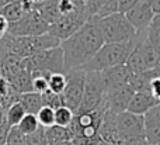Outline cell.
<instances>
[{
  "instance_id": "cell-1",
  "label": "cell",
  "mask_w": 160,
  "mask_h": 145,
  "mask_svg": "<svg viewBox=\"0 0 160 145\" xmlns=\"http://www.w3.org/2000/svg\"><path fill=\"white\" fill-rule=\"evenodd\" d=\"M102 45L104 39L98 27V17L94 16L73 35L61 41V48L63 51L65 72L83 68L87 62L91 61V58Z\"/></svg>"
},
{
  "instance_id": "cell-2",
  "label": "cell",
  "mask_w": 160,
  "mask_h": 145,
  "mask_svg": "<svg viewBox=\"0 0 160 145\" xmlns=\"http://www.w3.org/2000/svg\"><path fill=\"white\" fill-rule=\"evenodd\" d=\"M0 41H2L3 47L6 48V51H10L21 58H30L41 51L61 45V39L48 33L37 37H16L7 34Z\"/></svg>"
},
{
  "instance_id": "cell-3",
  "label": "cell",
  "mask_w": 160,
  "mask_h": 145,
  "mask_svg": "<svg viewBox=\"0 0 160 145\" xmlns=\"http://www.w3.org/2000/svg\"><path fill=\"white\" fill-rule=\"evenodd\" d=\"M133 45H135L133 39L129 42H122V44H104L91 58V61L80 69L86 72H101L108 68L124 65L132 52Z\"/></svg>"
},
{
  "instance_id": "cell-4",
  "label": "cell",
  "mask_w": 160,
  "mask_h": 145,
  "mask_svg": "<svg viewBox=\"0 0 160 145\" xmlns=\"http://www.w3.org/2000/svg\"><path fill=\"white\" fill-rule=\"evenodd\" d=\"M133 44L135 45H133L132 52L125 62L131 73L145 72V70L153 69L160 64V55L149 42L146 31L136 33Z\"/></svg>"
},
{
  "instance_id": "cell-5",
  "label": "cell",
  "mask_w": 160,
  "mask_h": 145,
  "mask_svg": "<svg viewBox=\"0 0 160 145\" xmlns=\"http://www.w3.org/2000/svg\"><path fill=\"white\" fill-rule=\"evenodd\" d=\"M98 27L104 44H122L129 42L135 38L136 30L127 16L122 13H115L111 16L98 18Z\"/></svg>"
},
{
  "instance_id": "cell-6",
  "label": "cell",
  "mask_w": 160,
  "mask_h": 145,
  "mask_svg": "<svg viewBox=\"0 0 160 145\" xmlns=\"http://www.w3.org/2000/svg\"><path fill=\"white\" fill-rule=\"evenodd\" d=\"M25 59H27V69L31 73H44V75L65 73L63 51L61 45L41 51Z\"/></svg>"
},
{
  "instance_id": "cell-7",
  "label": "cell",
  "mask_w": 160,
  "mask_h": 145,
  "mask_svg": "<svg viewBox=\"0 0 160 145\" xmlns=\"http://www.w3.org/2000/svg\"><path fill=\"white\" fill-rule=\"evenodd\" d=\"M90 18L91 17H90V14H88L87 8H86V3L80 2L79 6L72 13L61 17L58 21L51 24L49 30H48V34L56 37V38L61 39V41H63V39L69 38L70 35H73L78 30H80Z\"/></svg>"
},
{
  "instance_id": "cell-8",
  "label": "cell",
  "mask_w": 160,
  "mask_h": 145,
  "mask_svg": "<svg viewBox=\"0 0 160 145\" xmlns=\"http://www.w3.org/2000/svg\"><path fill=\"white\" fill-rule=\"evenodd\" d=\"M105 106L104 103L98 107V109L93 110L88 113H82V114H75L72 123L69 126V130L72 132L73 138L80 137V138H91L98 135L100 126L102 123V117L105 113Z\"/></svg>"
},
{
  "instance_id": "cell-9",
  "label": "cell",
  "mask_w": 160,
  "mask_h": 145,
  "mask_svg": "<svg viewBox=\"0 0 160 145\" xmlns=\"http://www.w3.org/2000/svg\"><path fill=\"white\" fill-rule=\"evenodd\" d=\"M49 30V24L44 20L38 10L25 11V14L16 23L8 24L10 35L16 37H37L44 35Z\"/></svg>"
},
{
  "instance_id": "cell-10",
  "label": "cell",
  "mask_w": 160,
  "mask_h": 145,
  "mask_svg": "<svg viewBox=\"0 0 160 145\" xmlns=\"http://www.w3.org/2000/svg\"><path fill=\"white\" fill-rule=\"evenodd\" d=\"M104 103V87H102L101 75L100 72H87L86 73V86L82 103L75 114L88 113L98 109Z\"/></svg>"
},
{
  "instance_id": "cell-11",
  "label": "cell",
  "mask_w": 160,
  "mask_h": 145,
  "mask_svg": "<svg viewBox=\"0 0 160 145\" xmlns=\"http://www.w3.org/2000/svg\"><path fill=\"white\" fill-rule=\"evenodd\" d=\"M86 70L83 69H72L65 72L66 75V87L62 93L63 104L69 107L73 113L78 111L80 103H82L83 95H84L86 86Z\"/></svg>"
},
{
  "instance_id": "cell-12",
  "label": "cell",
  "mask_w": 160,
  "mask_h": 145,
  "mask_svg": "<svg viewBox=\"0 0 160 145\" xmlns=\"http://www.w3.org/2000/svg\"><path fill=\"white\" fill-rule=\"evenodd\" d=\"M115 121H117V128H118L119 137L122 138L124 142L136 140V138L146 137L145 135L143 116L133 114V113L125 110V111L117 114Z\"/></svg>"
},
{
  "instance_id": "cell-13",
  "label": "cell",
  "mask_w": 160,
  "mask_h": 145,
  "mask_svg": "<svg viewBox=\"0 0 160 145\" xmlns=\"http://www.w3.org/2000/svg\"><path fill=\"white\" fill-rule=\"evenodd\" d=\"M82 0H45L38 8L39 14L44 17L48 24H53L61 17L72 13Z\"/></svg>"
},
{
  "instance_id": "cell-14",
  "label": "cell",
  "mask_w": 160,
  "mask_h": 145,
  "mask_svg": "<svg viewBox=\"0 0 160 145\" xmlns=\"http://www.w3.org/2000/svg\"><path fill=\"white\" fill-rule=\"evenodd\" d=\"M133 89L128 85H124L121 87L108 90L104 93V106L108 111L114 113V114H119V113L125 111L128 109L131 99L133 96Z\"/></svg>"
},
{
  "instance_id": "cell-15",
  "label": "cell",
  "mask_w": 160,
  "mask_h": 145,
  "mask_svg": "<svg viewBox=\"0 0 160 145\" xmlns=\"http://www.w3.org/2000/svg\"><path fill=\"white\" fill-rule=\"evenodd\" d=\"M125 16L131 21V24L135 27L136 33H141V31L148 30L150 21L155 17V11L148 0H139L135 6H132L125 13Z\"/></svg>"
},
{
  "instance_id": "cell-16",
  "label": "cell",
  "mask_w": 160,
  "mask_h": 145,
  "mask_svg": "<svg viewBox=\"0 0 160 145\" xmlns=\"http://www.w3.org/2000/svg\"><path fill=\"white\" fill-rule=\"evenodd\" d=\"M100 75H101L104 93L108 92V90L121 87V86H124V85H128L129 83V78H131V72L125 64L114 66V68H108V69H105V70H101Z\"/></svg>"
},
{
  "instance_id": "cell-17",
  "label": "cell",
  "mask_w": 160,
  "mask_h": 145,
  "mask_svg": "<svg viewBox=\"0 0 160 145\" xmlns=\"http://www.w3.org/2000/svg\"><path fill=\"white\" fill-rule=\"evenodd\" d=\"M115 117L117 114L105 110L104 117H102V123L98 130V137L108 145H125L122 138L119 137Z\"/></svg>"
},
{
  "instance_id": "cell-18",
  "label": "cell",
  "mask_w": 160,
  "mask_h": 145,
  "mask_svg": "<svg viewBox=\"0 0 160 145\" xmlns=\"http://www.w3.org/2000/svg\"><path fill=\"white\" fill-rule=\"evenodd\" d=\"M145 120V135L148 141L158 145L160 142V104L152 107L143 114Z\"/></svg>"
},
{
  "instance_id": "cell-19",
  "label": "cell",
  "mask_w": 160,
  "mask_h": 145,
  "mask_svg": "<svg viewBox=\"0 0 160 145\" xmlns=\"http://www.w3.org/2000/svg\"><path fill=\"white\" fill-rule=\"evenodd\" d=\"M159 101L153 97V95L146 90V92H135L131 99L129 104H128V111L133 113V114L143 116L145 113H148L152 107L158 106Z\"/></svg>"
},
{
  "instance_id": "cell-20",
  "label": "cell",
  "mask_w": 160,
  "mask_h": 145,
  "mask_svg": "<svg viewBox=\"0 0 160 145\" xmlns=\"http://www.w3.org/2000/svg\"><path fill=\"white\" fill-rule=\"evenodd\" d=\"M25 68H27V59L25 58H21L10 51L4 52L2 62V76H4L6 79H10L11 76H14L17 72L25 69Z\"/></svg>"
},
{
  "instance_id": "cell-21",
  "label": "cell",
  "mask_w": 160,
  "mask_h": 145,
  "mask_svg": "<svg viewBox=\"0 0 160 145\" xmlns=\"http://www.w3.org/2000/svg\"><path fill=\"white\" fill-rule=\"evenodd\" d=\"M11 83V86L14 87L18 95H22V93H28V92H34L32 90V75L31 72L25 68V69L17 72L14 76H11L10 79H7Z\"/></svg>"
},
{
  "instance_id": "cell-22",
  "label": "cell",
  "mask_w": 160,
  "mask_h": 145,
  "mask_svg": "<svg viewBox=\"0 0 160 145\" xmlns=\"http://www.w3.org/2000/svg\"><path fill=\"white\" fill-rule=\"evenodd\" d=\"M18 96L10 82L0 75V109L6 111L13 103L18 101Z\"/></svg>"
},
{
  "instance_id": "cell-23",
  "label": "cell",
  "mask_w": 160,
  "mask_h": 145,
  "mask_svg": "<svg viewBox=\"0 0 160 145\" xmlns=\"http://www.w3.org/2000/svg\"><path fill=\"white\" fill-rule=\"evenodd\" d=\"M18 101L24 106L25 111L30 114H37L39 111L44 101H42V95L37 92H28V93H22L18 96Z\"/></svg>"
},
{
  "instance_id": "cell-24",
  "label": "cell",
  "mask_w": 160,
  "mask_h": 145,
  "mask_svg": "<svg viewBox=\"0 0 160 145\" xmlns=\"http://www.w3.org/2000/svg\"><path fill=\"white\" fill-rule=\"evenodd\" d=\"M45 134H47L48 145L73 140V135H72V132H70L69 127H61V126H56V124L52 127L45 128Z\"/></svg>"
},
{
  "instance_id": "cell-25",
  "label": "cell",
  "mask_w": 160,
  "mask_h": 145,
  "mask_svg": "<svg viewBox=\"0 0 160 145\" xmlns=\"http://www.w3.org/2000/svg\"><path fill=\"white\" fill-rule=\"evenodd\" d=\"M0 14H2V16L8 21V24H10V23L18 21V20L24 16L25 8H24V6H22L21 0H20V2L10 3V4L4 6L3 8H0Z\"/></svg>"
},
{
  "instance_id": "cell-26",
  "label": "cell",
  "mask_w": 160,
  "mask_h": 145,
  "mask_svg": "<svg viewBox=\"0 0 160 145\" xmlns=\"http://www.w3.org/2000/svg\"><path fill=\"white\" fill-rule=\"evenodd\" d=\"M146 35L152 47L155 48V51L160 55V13L155 14V17L146 30Z\"/></svg>"
},
{
  "instance_id": "cell-27",
  "label": "cell",
  "mask_w": 160,
  "mask_h": 145,
  "mask_svg": "<svg viewBox=\"0 0 160 145\" xmlns=\"http://www.w3.org/2000/svg\"><path fill=\"white\" fill-rule=\"evenodd\" d=\"M25 114H27V111H25L24 106L20 101H16L6 110V120L10 127H17Z\"/></svg>"
},
{
  "instance_id": "cell-28",
  "label": "cell",
  "mask_w": 160,
  "mask_h": 145,
  "mask_svg": "<svg viewBox=\"0 0 160 145\" xmlns=\"http://www.w3.org/2000/svg\"><path fill=\"white\" fill-rule=\"evenodd\" d=\"M17 127H18V130L24 135H30V134H32V132H35L37 130L41 127V124H39L38 118H37V114H30V113H27Z\"/></svg>"
},
{
  "instance_id": "cell-29",
  "label": "cell",
  "mask_w": 160,
  "mask_h": 145,
  "mask_svg": "<svg viewBox=\"0 0 160 145\" xmlns=\"http://www.w3.org/2000/svg\"><path fill=\"white\" fill-rule=\"evenodd\" d=\"M48 87L49 92L55 95H62L66 87V75L65 73H52L48 76Z\"/></svg>"
},
{
  "instance_id": "cell-30",
  "label": "cell",
  "mask_w": 160,
  "mask_h": 145,
  "mask_svg": "<svg viewBox=\"0 0 160 145\" xmlns=\"http://www.w3.org/2000/svg\"><path fill=\"white\" fill-rule=\"evenodd\" d=\"M37 118L44 128L55 126V110L49 106H42L37 113Z\"/></svg>"
},
{
  "instance_id": "cell-31",
  "label": "cell",
  "mask_w": 160,
  "mask_h": 145,
  "mask_svg": "<svg viewBox=\"0 0 160 145\" xmlns=\"http://www.w3.org/2000/svg\"><path fill=\"white\" fill-rule=\"evenodd\" d=\"M75 113L66 106H62L55 110V124L61 127H69L72 123Z\"/></svg>"
},
{
  "instance_id": "cell-32",
  "label": "cell",
  "mask_w": 160,
  "mask_h": 145,
  "mask_svg": "<svg viewBox=\"0 0 160 145\" xmlns=\"http://www.w3.org/2000/svg\"><path fill=\"white\" fill-rule=\"evenodd\" d=\"M32 75V90L39 95H45L47 92H49L48 87V76L44 73H31Z\"/></svg>"
},
{
  "instance_id": "cell-33",
  "label": "cell",
  "mask_w": 160,
  "mask_h": 145,
  "mask_svg": "<svg viewBox=\"0 0 160 145\" xmlns=\"http://www.w3.org/2000/svg\"><path fill=\"white\" fill-rule=\"evenodd\" d=\"M6 145H27V135L22 134L18 127H11Z\"/></svg>"
},
{
  "instance_id": "cell-34",
  "label": "cell",
  "mask_w": 160,
  "mask_h": 145,
  "mask_svg": "<svg viewBox=\"0 0 160 145\" xmlns=\"http://www.w3.org/2000/svg\"><path fill=\"white\" fill-rule=\"evenodd\" d=\"M42 101H44V106H49V107H52L53 110L65 106L62 95H55V93H52V92H47L45 95H42Z\"/></svg>"
},
{
  "instance_id": "cell-35",
  "label": "cell",
  "mask_w": 160,
  "mask_h": 145,
  "mask_svg": "<svg viewBox=\"0 0 160 145\" xmlns=\"http://www.w3.org/2000/svg\"><path fill=\"white\" fill-rule=\"evenodd\" d=\"M27 145H48L47 134H45V128L39 127L35 132L27 135Z\"/></svg>"
},
{
  "instance_id": "cell-36",
  "label": "cell",
  "mask_w": 160,
  "mask_h": 145,
  "mask_svg": "<svg viewBox=\"0 0 160 145\" xmlns=\"http://www.w3.org/2000/svg\"><path fill=\"white\" fill-rule=\"evenodd\" d=\"M107 2H110V0H87V2H86V8H87L90 17L96 16L97 11H98Z\"/></svg>"
},
{
  "instance_id": "cell-37",
  "label": "cell",
  "mask_w": 160,
  "mask_h": 145,
  "mask_svg": "<svg viewBox=\"0 0 160 145\" xmlns=\"http://www.w3.org/2000/svg\"><path fill=\"white\" fill-rule=\"evenodd\" d=\"M149 92L153 95V97L159 101L160 104V76L155 78L152 82H150V87H149Z\"/></svg>"
},
{
  "instance_id": "cell-38",
  "label": "cell",
  "mask_w": 160,
  "mask_h": 145,
  "mask_svg": "<svg viewBox=\"0 0 160 145\" xmlns=\"http://www.w3.org/2000/svg\"><path fill=\"white\" fill-rule=\"evenodd\" d=\"M45 0H21L22 6H24L25 11H31V10H38L42 6Z\"/></svg>"
},
{
  "instance_id": "cell-39",
  "label": "cell",
  "mask_w": 160,
  "mask_h": 145,
  "mask_svg": "<svg viewBox=\"0 0 160 145\" xmlns=\"http://www.w3.org/2000/svg\"><path fill=\"white\" fill-rule=\"evenodd\" d=\"M11 127L8 126V123H4L3 126H0V145H6L8 137V131Z\"/></svg>"
},
{
  "instance_id": "cell-40",
  "label": "cell",
  "mask_w": 160,
  "mask_h": 145,
  "mask_svg": "<svg viewBox=\"0 0 160 145\" xmlns=\"http://www.w3.org/2000/svg\"><path fill=\"white\" fill-rule=\"evenodd\" d=\"M8 33V21L0 14V39H3Z\"/></svg>"
},
{
  "instance_id": "cell-41",
  "label": "cell",
  "mask_w": 160,
  "mask_h": 145,
  "mask_svg": "<svg viewBox=\"0 0 160 145\" xmlns=\"http://www.w3.org/2000/svg\"><path fill=\"white\" fill-rule=\"evenodd\" d=\"M125 145H155V144L148 141L146 137H142V138H136V140H132V141H127Z\"/></svg>"
},
{
  "instance_id": "cell-42",
  "label": "cell",
  "mask_w": 160,
  "mask_h": 145,
  "mask_svg": "<svg viewBox=\"0 0 160 145\" xmlns=\"http://www.w3.org/2000/svg\"><path fill=\"white\" fill-rule=\"evenodd\" d=\"M148 2L150 3V6H152L153 11H155V14L160 13V0H148Z\"/></svg>"
},
{
  "instance_id": "cell-43",
  "label": "cell",
  "mask_w": 160,
  "mask_h": 145,
  "mask_svg": "<svg viewBox=\"0 0 160 145\" xmlns=\"http://www.w3.org/2000/svg\"><path fill=\"white\" fill-rule=\"evenodd\" d=\"M4 123H7V120H6V111L0 109V126H3Z\"/></svg>"
},
{
  "instance_id": "cell-44",
  "label": "cell",
  "mask_w": 160,
  "mask_h": 145,
  "mask_svg": "<svg viewBox=\"0 0 160 145\" xmlns=\"http://www.w3.org/2000/svg\"><path fill=\"white\" fill-rule=\"evenodd\" d=\"M14 2H20V0H0V8H3L4 6L10 4V3H14Z\"/></svg>"
},
{
  "instance_id": "cell-45",
  "label": "cell",
  "mask_w": 160,
  "mask_h": 145,
  "mask_svg": "<svg viewBox=\"0 0 160 145\" xmlns=\"http://www.w3.org/2000/svg\"><path fill=\"white\" fill-rule=\"evenodd\" d=\"M49 145H73L72 141H62V142H56V144H49Z\"/></svg>"
},
{
  "instance_id": "cell-46",
  "label": "cell",
  "mask_w": 160,
  "mask_h": 145,
  "mask_svg": "<svg viewBox=\"0 0 160 145\" xmlns=\"http://www.w3.org/2000/svg\"><path fill=\"white\" fill-rule=\"evenodd\" d=\"M82 2H84V3H86V2H87V0H82Z\"/></svg>"
},
{
  "instance_id": "cell-47",
  "label": "cell",
  "mask_w": 160,
  "mask_h": 145,
  "mask_svg": "<svg viewBox=\"0 0 160 145\" xmlns=\"http://www.w3.org/2000/svg\"><path fill=\"white\" fill-rule=\"evenodd\" d=\"M158 145H160V142H159V144H158Z\"/></svg>"
}]
</instances>
